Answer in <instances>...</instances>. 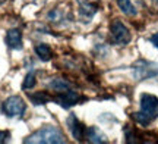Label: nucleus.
Segmentation results:
<instances>
[{
	"mask_svg": "<svg viewBox=\"0 0 158 144\" xmlns=\"http://www.w3.org/2000/svg\"><path fill=\"white\" fill-rule=\"evenodd\" d=\"M132 68H133V76L138 81L148 80V78H152V76L158 75V63L148 62V60H143V59L138 60Z\"/></svg>",
	"mask_w": 158,
	"mask_h": 144,
	"instance_id": "obj_3",
	"label": "nucleus"
},
{
	"mask_svg": "<svg viewBox=\"0 0 158 144\" xmlns=\"http://www.w3.org/2000/svg\"><path fill=\"white\" fill-rule=\"evenodd\" d=\"M28 97L34 104H45V103H48V102L53 100V97H51L50 94H47L45 91L32 93V94H28Z\"/></svg>",
	"mask_w": 158,
	"mask_h": 144,
	"instance_id": "obj_13",
	"label": "nucleus"
},
{
	"mask_svg": "<svg viewBox=\"0 0 158 144\" xmlns=\"http://www.w3.org/2000/svg\"><path fill=\"white\" fill-rule=\"evenodd\" d=\"M149 41H151V43H152L154 46H155V47L158 49V33H157V34H154V35H151V38H149Z\"/></svg>",
	"mask_w": 158,
	"mask_h": 144,
	"instance_id": "obj_17",
	"label": "nucleus"
},
{
	"mask_svg": "<svg viewBox=\"0 0 158 144\" xmlns=\"http://www.w3.org/2000/svg\"><path fill=\"white\" fill-rule=\"evenodd\" d=\"M53 100L56 102L57 104H60L62 107L68 109L70 106H73L79 102V94L76 91H72V90H68V91H62L57 93L56 96L53 97Z\"/></svg>",
	"mask_w": 158,
	"mask_h": 144,
	"instance_id": "obj_7",
	"label": "nucleus"
},
{
	"mask_svg": "<svg viewBox=\"0 0 158 144\" xmlns=\"http://www.w3.org/2000/svg\"><path fill=\"white\" fill-rule=\"evenodd\" d=\"M64 135L63 133L56 127L45 125L41 127L38 131L31 134L28 138L23 140V143H38V144H62L64 143Z\"/></svg>",
	"mask_w": 158,
	"mask_h": 144,
	"instance_id": "obj_2",
	"label": "nucleus"
},
{
	"mask_svg": "<svg viewBox=\"0 0 158 144\" xmlns=\"http://www.w3.org/2000/svg\"><path fill=\"white\" fill-rule=\"evenodd\" d=\"M3 112L9 118H16V116H22L25 113L27 104L19 96H10L3 102Z\"/></svg>",
	"mask_w": 158,
	"mask_h": 144,
	"instance_id": "obj_5",
	"label": "nucleus"
},
{
	"mask_svg": "<svg viewBox=\"0 0 158 144\" xmlns=\"http://www.w3.org/2000/svg\"><path fill=\"white\" fill-rule=\"evenodd\" d=\"M6 44L13 49V50H19L22 49V34L19 29H9L6 34Z\"/></svg>",
	"mask_w": 158,
	"mask_h": 144,
	"instance_id": "obj_8",
	"label": "nucleus"
},
{
	"mask_svg": "<svg viewBox=\"0 0 158 144\" xmlns=\"http://www.w3.org/2000/svg\"><path fill=\"white\" fill-rule=\"evenodd\" d=\"M48 87H50L53 91L62 93V91L70 90V82L66 80H62V78H53V80L48 82Z\"/></svg>",
	"mask_w": 158,
	"mask_h": 144,
	"instance_id": "obj_11",
	"label": "nucleus"
},
{
	"mask_svg": "<svg viewBox=\"0 0 158 144\" xmlns=\"http://www.w3.org/2000/svg\"><path fill=\"white\" fill-rule=\"evenodd\" d=\"M110 33H111V38H113V43L117 44V46H126L127 43H130L132 40V34L127 29V27L124 25L122 21L118 19H114L111 25H110Z\"/></svg>",
	"mask_w": 158,
	"mask_h": 144,
	"instance_id": "obj_4",
	"label": "nucleus"
},
{
	"mask_svg": "<svg viewBox=\"0 0 158 144\" xmlns=\"http://www.w3.org/2000/svg\"><path fill=\"white\" fill-rule=\"evenodd\" d=\"M34 85H35V75H34V72H29L25 76V80H23L22 88L23 90H29V88H32Z\"/></svg>",
	"mask_w": 158,
	"mask_h": 144,
	"instance_id": "obj_15",
	"label": "nucleus"
},
{
	"mask_svg": "<svg viewBox=\"0 0 158 144\" xmlns=\"http://www.w3.org/2000/svg\"><path fill=\"white\" fill-rule=\"evenodd\" d=\"M79 3V13L85 18H92L95 15L97 7L88 0H76Z\"/></svg>",
	"mask_w": 158,
	"mask_h": 144,
	"instance_id": "obj_10",
	"label": "nucleus"
},
{
	"mask_svg": "<svg viewBox=\"0 0 158 144\" xmlns=\"http://www.w3.org/2000/svg\"><path fill=\"white\" fill-rule=\"evenodd\" d=\"M117 5L124 15H127V16H135L136 15V9L130 0H117Z\"/></svg>",
	"mask_w": 158,
	"mask_h": 144,
	"instance_id": "obj_14",
	"label": "nucleus"
},
{
	"mask_svg": "<svg viewBox=\"0 0 158 144\" xmlns=\"http://www.w3.org/2000/svg\"><path fill=\"white\" fill-rule=\"evenodd\" d=\"M85 138L88 140L89 143H95V144H101V143H107L108 140L104 134L98 129L97 127H88L85 129Z\"/></svg>",
	"mask_w": 158,
	"mask_h": 144,
	"instance_id": "obj_9",
	"label": "nucleus"
},
{
	"mask_svg": "<svg viewBox=\"0 0 158 144\" xmlns=\"http://www.w3.org/2000/svg\"><path fill=\"white\" fill-rule=\"evenodd\" d=\"M66 125H68L69 131L72 133L75 140L82 141L85 138V129H86V127H84V124L78 121V118L75 116V113L69 115V118L66 119Z\"/></svg>",
	"mask_w": 158,
	"mask_h": 144,
	"instance_id": "obj_6",
	"label": "nucleus"
},
{
	"mask_svg": "<svg viewBox=\"0 0 158 144\" xmlns=\"http://www.w3.org/2000/svg\"><path fill=\"white\" fill-rule=\"evenodd\" d=\"M7 138H9V133H6V131H0V143L7 141Z\"/></svg>",
	"mask_w": 158,
	"mask_h": 144,
	"instance_id": "obj_16",
	"label": "nucleus"
},
{
	"mask_svg": "<svg viewBox=\"0 0 158 144\" xmlns=\"http://www.w3.org/2000/svg\"><path fill=\"white\" fill-rule=\"evenodd\" d=\"M35 53H37V56H38L41 60H50L53 58V52H51V49L48 47V44H44V43H40L35 46Z\"/></svg>",
	"mask_w": 158,
	"mask_h": 144,
	"instance_id": "obj_12",
	"label": "nucleus"
},
{
	"mask_svg": "<svg viewBox=\"0 0 158 144\" xmlns=\"http://www.w3.org/2000/svg\"><path fill=\"white\" fill-rule=\"evenodd\" d=\"M132 116L142 127L149 125L158 118V97L154 94L143 93L141 96V112H135Z\"/></svg>",
	"mask_w": 158,
	"mask_h": 144,
	"instance_id": "obj_1",
	"label": "nucleus"
}]
</instances>
